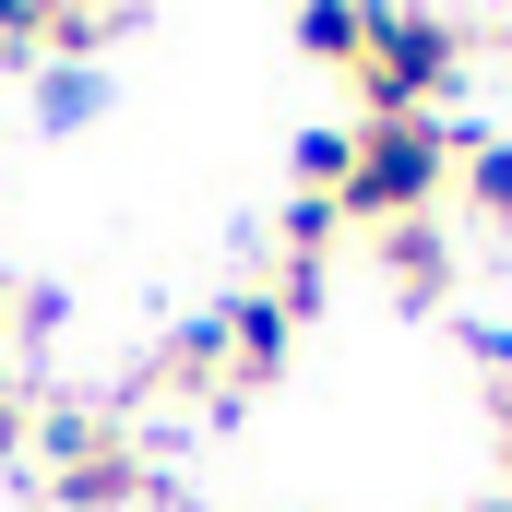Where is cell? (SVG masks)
I'll return each mask as SVG.
<instances>
[{
  "label": "cell",
  "mask_w": 512,
  "mask_h": 512,
  "mask_svg": "<svg viewBox=\"0 0 512 512\" xmlns=\"http://www.w3.org/2000/svg\"><path fill=\"white\" fill-rule=\"evenodd\" d=\"M358 84H370V108H382V120H417V108L453 84V36H441V24H370Z\"/></svg>",
  "instance_id": "obj_2"
},
{
  "label": "cell",
  "mask_w": 512,
  "mask_h": 512,
  "mask_svg": "<svg viewBox=\"0 0 512 512\" xmlns=\"http://www.w3.org/2000/svg\"><path fill=\"white\" fill-rule=\"evenodd\" d=\"M441 191V131L429 120H370L346 143V191H334V215H417Z\"/></svg>",
  "instance_id": "obj_1"
},
{
  "label": "cell",
  "mask_w": 512,
  "mask_h": 512,
  "mask_svg": "<svg viewBox=\"0 0 512 512\" xmlns=\"http://www.w3.org/2000/svg\"><path fill=\"white\" fill-rule=\"evenodd\" d=\"M465 155H477V203L512 215V143H465Z\"/></svg>",
  "instance_id": "obj_3"
}]
</instances>
